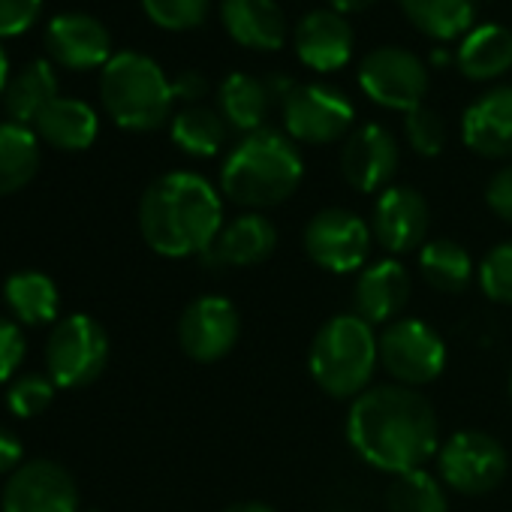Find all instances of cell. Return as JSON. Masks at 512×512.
Listing matches in <instances>:
<instances>
[{
	"label": "cell",
	"mask_w": 512,
	"mask_h": 512,
	"mask_svg": "<svg viewBox=\"0 0 512 512\" xmlns=\"http://www.w3.org/2000/svg\"><path fill=\"white\" fill-rule=\"evenodd\" d=\"M226 121L208 106H187L172 118V142L190 157H214L226 145Z\"/></svg>",
	"instance_id": "obj_30"
},
{
	"label": "cell",
	"mask_w": 512,
	"mask_h": 512,
	"mask_svg": "<svg viewBox=\"0 0 512 512\" xmlns=\"http://www.w3.org/2000/svg\"><path fill=\"white\" fill-rule=\"evenodd\" d=\"M428 226H431V208L419 190L392 184L377 196L371 214V235L383 250L410 253L422 247Z\"/></svg>",
	"instance_id": "obj_15"
},
{
	"label": "cell",
	"mask_w": 512,
	"mask_h": 512,
	"mask_svg": "<svg viewBox=\"0 0 512 512\" xmlns=\"http://www.w3.org/2000/svg\"><path fill=\"white\" fill-rule=\"evenodd\" d=\"M419 272L425 284L437 293L458 296L470 287L476 266L470 253L452 238H431L419 247Z\"/></svg>",
	"instance_id": "obj_26"
},
{
	"label": "cell",
	"mask_w": 512,
	"mask_h": 512,
	"mask_svg": "<svg viewBox=\"0 0 512 512\" xmlns=\"http://www.w3.org/2000/svg\"><path fill=\"white\" fill-rule=\"evenodd\" d=\"M485 202H488V208H491L500 220L512 223V163L500 166V169L488 178V184H485Z\"/></svg>",
	"instance_id": "obj_38"
},
{
	"label": "cell",
	"mask_w": 512,
	"mask_h": 512,
	"mask_svg": "<svg viewBox=\"0 0 512 512\" xmlns=\"http://www.w3.org/2000/svg\"><path fill=\"white\" fill-rule=\"evenodd\" d=\"M52 100H58V76L49 61H31L10 79L4 91L7 115L13 118V124L22 127L37 124Z\"/></svg>",
	"instance_id": "obj_25"
},
{
	"label": "cell",
	"mask_w": 512,
	"mask_h": 512,
	"mask_svg": "<svg viewBox=\"0 0 512 512\" xmlns=\"http://www.w3.org/2000/svg\"><path fill=\"white\" fill-rule=\"evenodd\" d=\"M389 512H449L443 482L428 470H410L392 479L386 491Z\"/></svg>",
	"instance_id": "obj_31"
},
{
	"label": "cell",
	"mask_w": 512,
	"mask_h": 512,
	"mask_svg": "<svg viewBox=\"0 0 512 512\" xmlns=\"http://www.w3.org/2000/svg\"><path fill=\"white\" fill-rule=\"evenodd\" d=\"M440 482L458 494L479 497L494 491L509 473V455L503 443L485 431L467 428L446 437L437 452Z\"/></svg>",
	"instance_id": "obj_7"
},
{
	"label": "cell",
	"mask_w": 512,
	"mask_h": 512,
	"mask_svg": "<svg viewBox=\"0 0 512 512\" xmlns=\"http://www.w3.org/2000/svg\"><path fill=\"white\" fill-rule=\"evenodd\" d=\"M241 338V314L223 296H199L178 317V344L193 362H217Z\"/></svg>",
	"instance_id": "obj_12"
},
{
	"label": "cell",
	"mask_w": 512,
	"mask_h": 512,
	"mask_svg": "<svg viewBox=\"0 0 512 512\" xmlns=\"http://www.w3.org/2000/svg\"><path fill=\"white\" fill-rule=\"evenodd\" d=\"M305 178V160L296 142L272 127H263L226 154L220 166V190L241 208H272L287 202Z\"/></svg>",
	"instance_id": "obj_3"
},
{
	"label": "cell",
	"mask_w": 512,
	"mask_h": 512,
	"mask_svg": "<svg viewBox=\"0 0 512 512\" xmlns=\"http://www.w3.org/2000/svg\"><path fill=\"white\" fill-rule=\"evenodd\" d=\"M139 229L145 244L169 260L202 256L223 229L220 193L196 172H166L139 199Z\"/></svg>",
	"instance_id": "obj_2"
},
{
	"label": "cell",
	"mask_w": 512,
	"mask_h": 512,
	"mask_svg": "<svg viewBox=\"0 0 512 512\" xmlns=\"http://www.w3.org/2000/svg\"><path fill=\"white\" fill-rule=\"evenodd\" d=\"M404 136L419 157H437L446 145V124L434 109L422 103L404 115Z\"/></svg>",
	"instance_id": "obj_35"
},
{
	"label": "cell",
	"mask_w": 512,
	"mask_h": 512,
	"mask_svg": "<svg viewBox=\"0 0 512 512\" xmlns=\"http://www.w3.org/2000/svg\"><path fill=\"white\" fill-rule=\"evenodd\" d=\"M482 293L497 305H512V241L494 244L476 269Z\"/></svg>",
	"instance_id": "obj_32"
},
{
	"label": "cell",
	"mask_w": 512,
	"mask_h": 512,
	"mask_svg": "<svg viewBox=\"0 0 512 512\" xmlns=\"http://www.w3.org/2000/svg\"><path fill=\"white\" fill-rule=\"evenodd\" d=\"M431 61H434L437 67H446V61H449V55H446L443 49H434V52H431Z\"/></svg>",
	"instance_id": "obj_44"
},
{
	"label": "cell",
	"mask_w": 512,
	"mask_h": 512,
	"mask_svg": "<svg viewBox=\"0 0 512 512\" xmlns=\"http://www.w3.org/2000/svg\"><path fill=\"white\" fill-rule=\"evenodd\" d=\"M217 106H220L226 127L250 136L266 127V118L272 109V94H269L266 79H256L250 73H229L220 82Z\"/></svg>",
	"instance_id": "obj_24"
},
{
	"label": "cell",
	"mask_w": 512,
	"mask_h": 512,
	"mask_svg": "<svg viewBox=\"0 0 512 512\" xmlns=\"http://www.w3.org/2000/svg\"><path fill=\"white\" fill-rule=\"evenodd\" d=\"M109 362V335L88 314H70L55 323L46 344V371L58 389L94 383Z\"/></svg>",
	"instance_id": "obj_6"
},
{
	"label": "cell",
	"mask_w": 512,
	"mask_h": 512,
	"mask_svg": "<svg viewBox=\"0 0 512 512\" xmlns=\"http://www.w3.org/2000/svg\"><path fill=\"white\" fill-rule=\"evenodd\" d=\"M100 97L112 121L124 130L148 133L166 124L172 112V82L160 64L142 52H118L103 67Z\"/></svg>",
	"instance_id": "obj_5"
},
{
	"label": "cell",
	"mask_w": 512,
	"mask_h": 512,
	"mask_svg": "<svg viewBox=\"0 0 512 512\" xmlns=\"http://www.w3.org/2000/svg\"><path fill=\"white\" fill-rule=\"evenodd\" d=\"M380 365L398 386H428L446 368V344L422 320L401 317L377 335Z\"/></svg>",
	"instance_id": "obj_8"
},
{
	"label": "cell",
	"mask_w": 512,
	"mask_h": 512,
	"mask_svg": "<svg viewBox=\"0 0 512 512\" xmlns=\"http://www.w3.org/2000/svg\"><path fill=\"white\" fill-rule=\"evenodd\" d=\"M40 169V139L31 127L0 124V196L16 193L34 181Z\"/></svg>",
	"instance_id": "obj_28"
},
{
	"label": "cell",
	"mask_w": 512,
	"mask_h": 512,
	"mask_svg": "<svg viewBox=\"0 0 512 512\" xmlns=\"http://www.w3.org/2000/svg\"><path fill=\"white\" fill-rule=\"evenodd\" d=\"M437 413L431 401L398 383L365 389L347 413V440L374 470L401 476L437 452Z\"/></svg>",
	"instance_id": "obj_1"
},
{
	"label": "cell",
	"mask_w": 512,
	"mask_h": 512,
	"mask_svg": "<svg viewBox=\"0 0 512 512\" xmlns=\"http://www.w3.org/2000/svg\"><path fill=\"white\" fill-rule=\"evenodd\" d=\"M332 4V10L335 13H341V16H347V13H362V10H368L374 0H329Z\"/></svg>",
	"instance_id": "obj_42"
},
{
	"label": "cell",
	"mask_w": 512,
	"mask_h": 512,
	"mask_svg": "<svg viewBox=\"0 0 512 512\" xmlns=\"http://www.w3.org/2000/svg\"><path fill=\"white\" fill-rule=\"evenodd\" d=\"M4 512H79V488L70 470L49 458L25 461L10 473L0 497Z\"/></svg>",
	"instance_id": "obj_13"
},
{
	"label": "cell",
	"mask_w": 512,
	"mask_h": 512,
	"mask_svg": "<svg viewBox=\"0 0 512 512\" xmlns=\"http://www.w3.org/2000/svg\"><path fill=\"white\" fill-rule=\"evenodd\" d=\"M43 0H0V37H19L34 28Z\"/></svg>",
	"instance_id": "obj_36"
},
{
	"label": "cell",
	"mask_w": 512,
	"mask_h": 512,
	"mask_svg": "<svg viewBox=\"0 0 512 512\" xmlns=\"http://www.w3.org/2000/svg\"><path fill=\"white\" fill-rule=\"evenodd\" d=\"M25 350H28V344H25L19 323L0 317V383L13 380V374L19 371V365L25 359Z\"/></svg>",
	"instance_id": "obj_37"
},
{
	"label": "cell",
	"mask_w": 512,
	"mask_h": 512,
	"mask_svg": "<svg viewBox=\"0 0 512 512\" xmlns=\"http://www.w3.org/2000/svg\"><path fill=\"white\" fill-rule=\"evenodd\" d=\"M281 109L287 136L305 145H332L338 139H347L356 121L353 100L341 88L326 82L296 85Z\"/></svg>",
	"instance_id": "obj_9"
},
{
	"label": "cell",
	"mask_w": 512,
	"mask_h": 512,
	"mask_svg": "<svg viewBox=\"0 0 512 512\" xmlns=\"http://www.w3.org/2000/svg\"><path fill=\"white\" fill-rule=\"evenodd\" d=\"M401 163L398 139L389 127L371 121L356 127L341 148V175L359 193H383Z\"/></svg>",
	"instance_id": "obj_14"
},
{
	"label": "cell",
	"mask_w": 512,
	"mask_h": 512,
	"mask_svg": "<svg viewBox=\"0 0 512 512\" xmlns=\"http://www.w3.org/2000/svg\"><path fill=\"white\" fill-rule=\"evenodd\" d=\"M220 19L226 34L253 52H278L290 37V25L278 0H223Z\"/></svg>",
	"instance_id": "obj_21"
},
{
	"label": "cell",
	"mask_w": 512,
	"mask_h": 512,
	"mask_svg": "<svg viewBox=\"0 0 512 512\" xmlns=\"http://www.w3.org/2000/svg\"><path fill=\"white\" fill-rule=\"evenodd\" d=\"M46 49L67 70H94L112 61V34L88 13H61L46 28Z\"/></svg>",
	"instance_id": "obj_16"
},
{
	"label": "cell",
	"mask_w": 512,
	"mask_h": 512,
	"mask_svg": "<svg viewBox=\"0 0 512 512\" xmlns=\"http://www.w3.org/2000/svg\"><path fill=\"white\" fill-rule=\"evenodd\" d=\"M461 139L479 157H512V85H494L467 106Z\"/></svg>",
	"instance_id": "obj_18"
},
{
	"label": "cell",
	"mask_w": 512,
	"mask_h": 512,
	"mask_svg": "<svg viewBox=\"0 0 512 512\" xmlns=\"http://www.w3.org/2000/svg\"><path fill=\"white\" fill-rule=\"evenodd\" d=\"M172 94H175V100H184V103L196 106V100H202L208 94V82H205L202 73L187 70V73L172 79Z\"/></svg>",
	"instance_id": "obj_39"
},
{
	"label": "cell",
	"mask_w": 512,
	"mask_h": 512,
	"mask_svg": "<svg viewBox=\"0 0 512 512\" xmlns=\"http://www.w3.org/2000/svg\"><path fill=\"white\" fill-rule=\"evenodd\" d=\"M305 253L311 260L332 272V275H350L365 266L371 253V223H365L350 208H323L317 211L305 226Z\"/></svg>",
	"instance_id": "obj_11"
},
{
	"label": "cell",
	"mask_w": 512,
	"mask_h": 512,
	"mask_svg": "<svg viewBox=\"0 0 512 512\" xmlns=\"http://www.w3.org/2000/svg\"><path fill=\"white\" fill-rule=\"evenodd\" d=\"M407 22L431 40L464 37L476 19V0H398Z\"/></svg>",
	"instance_id": "obj_27"
},
{
	"label": "cell",
	"mask_w": 512,
	"mask_h": 512,
	"mask_svg": "<svg viewBox=\"0 0 512 512\" xmlns=\"http://www.w3.org/2000/svg\"><path fill=\"white\" fill-rule=\"evenodd\" d=\"M223 512H278V509L263 500H238V503H229Z\"/></svg>",
	"instance_id": "obj_41"
},
{
	"label": "cell",
	"mask_w": 512,
	"mask_h": 512,
	"mask_svg": "<svg viewBox=\"0 0 512 512\" xmlns=\"http://www.w3.org/2000/svg\"><path fill=\"white\" fill-rule=\"evenodd\" d=\"M22 443L13 431L0 428V473H16L25 461H22Z\"/></svg>",
	"instance_id": "obj_40"
},
{
	"label": "cell",
	"mask_w": 512,
	"mask_h": 512,
	"mask_svg": "<svg viewBox=\"0 0 512 512\" xmlns=\"http://www.w3.org/2000/svg\"><path fill=\"white\" fill-rule=\"evenodd\" d=\"M428 85V67L410 49L380 46L359 61V88L383 109H395L404 115L419 109L428 94Z\"/></svg>",
	"instance_id": "obj_10"
},
{
	"label": "cell",
	"mask_w": 512,
	"mask_h": 512,
	"mask_svg": "<svg viewBox=\"0 0 512 512\" xmlns=\"http://www.w3.org/2000/svg\"><path fill=\"white\" fill-rule=\"evenodd\" d=\"M55 383L46 374H25L19 380L10 383L7 389V407L19 416V419H34L40 413L49 410V404L55 401Z\"/></svg>",
	"instance_id": "obj_34"
},
{
	"label": "cell",
	"mask_w": 512,
	"mask_h": 512,
	"mask_svg": "<svg viewBox=\"0 0 512 512\" xmlns=\"http://www.w3.org/2000/svg\"><path fill=\"white\" fill-rule=\"evenodd\" d=\"M7 85H10V58H7L4 46H0V94L7 91Z\"/></svg>",
	"instance_id": "obj_43"
},
{
	"label": "cell",
	"mask_w": 512,
	"mask_h": 512,
	"mask_svg": "<svg viewBox=\"0 0 512 512\" xmlns=\"http://www.w3.org/2000/svg\"><path fill=\"white\" fill-rule=\"evenodd\" d=\"M296 55L305 67L317 73H335L350 64L356 49V34L350 22L335 10H311L293 31Z\"/></svg>",
	"instance_id": "obj_17"
},
{
	"label": "cell",
	"mask_w": 512,
	"mask_h": 512,
	"mask_svg": "<svg viewBox=\"0 0 512 512\" xmlns=\"http://www.w3.org/2000/svg\"><path fill=\"white\" fill-rule=\"evenodd\" d=\"M455 64L470 82H491L512 67V31L503 25H479L464 34Z\"/></svg>",
	"instance_id": "obj_22"
},
{
	"label": "cell",
	"mask_w": 512,
	"mask_h": 512,
	"mask_svg": "<svg viewBox=\"0 0 512 512\" xmlns=\"http://www.w3.org/2000/svg\"><path fill=\"white\" fill-rule=\"evenodd\" d=\"M142 10L166 31H190L208 19L211 0H142Z\"/></svg>",
	"instance_id": "obj_33"
},
{
	"label": "cell",
	"mask_w": 512,
	"mask_h": 512,
	"mask_svg": "<svg viewBox=\"0 0 512 512\" xmlns=\"http://www.w3.org/2000/svg\"><path fill=\"white\" fill-rule=\"evenodd\" d=\"M380 365L374 326L356 314L329 317L308 353V371L329 398H359Z\"/></svg>",
	"instance_id": "obj_4"
},
{
	"label": "cell",
	"mask_w": 512,
	"mask_h": 512,
	"mask_svg": "<svg viewBox=\"0 0 512 512\" xmlns=\"http://www.w3.org/2000/svg\"><path fill=\"white\" fill-rule=\"evenodd\" d=\"M278 247V229L275 223L260 211H244L235 220L223 223L214 244L202 253L208 266H235L250 269L266 263Z\"/></svg>",
	"instance_id": "obj_19"
},
{
	"label": "cell",
	"mask_w": 512,
	"mask_h": 512,
	"mask_svg": "<svg viewBox=\"0 0 512 512\" xmlns=\"http://www.w3.org/2000/svg\"><path fill=\"white\" fill-rule=\"evenodd\" d=\"M4 302L19 323L40 326L58 317V287L43 272H19L4 284Z\"/></svg>",
	"instance_id": "obj_29"
},
{
	"label": "cell",
	"mask_w": 512,
	"mask_h": 512,
	"mask_svg": "<svg viewBox=\"0 0 512 512\" xmlns=\"http://www.w3.org/2000/svg\"><path fill=\"white\" fill-rule=\"evenodd\" d=\"M37 136L61 151H85L94 145L100 133L97 112L76 97H58L46 106V112L37 118Z\"/></svg>",
	"instance_id": "obj_23"
},
{
	"label": "cell",
	"mask_w": 512,
	"mask_h": 512,
	"mask_svg": "<svg viewBox=\"0 0 512 512\" xmlns=\"http://www.w3.org/2000/svg\"><path fill=\"white\" fill-rule=\"evenodd\" d=\"M509 395H512V374H509Z\"/></svg>",
	"instance_id": "obj_45"
},
{
	"label": "cell",
	"mask_w": 512,
	"mask_h": 512,
	"mask_svg": "<svg viewBox=\"0 0 512 512\" xmlns=\"http://www.w3.org/2000/svg\"><path fill=\"white\" fill-rule=\"evenodd\" d=\"M410 302V275L404 263L398 260H380L359 272L356 290H353V314L362 317L371 326L395 323V317Z\"/></svg>",
	"instance_id": "obj_20"
}]
</instances>
